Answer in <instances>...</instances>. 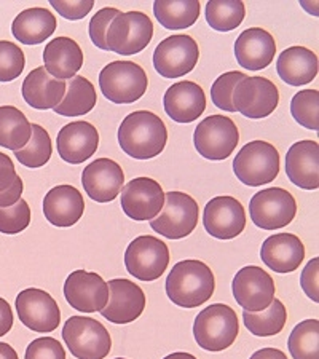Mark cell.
<instances>
[{
  "label": "cell",
  "instance_id": "1",
  "mask_svg": "<svg viewBox=\"0 0 319 359\" xmlns=\"http://www.w3.org/2000/svg\"><path fill=\"white\" fill-rule=\"evenodd\" d=\"M168 130L158 115L136 111L125 117L118 128L121 150L136 160L155 158L165 150Z\"/></svg>",
  "mask_w": 319,
  "mask_h": 359
},
{
  "label": "cell",
  "instance_id": "2",
  "mask_svg": "<svg viewBox=\"0 0 319 359\" xmlns=\"http://www.w3.org/2000/svg\"><path fill=\"white\" fill-rule=\"evenodd\" d=\"M216 289L212 270L201 260H181L166 278V294L181 309H196L212 297Z\"/></svg>",
  "mask_w": 319,
  "mask_h": 359
},
{
  "label": "cell",
  "instance_id": "3",
  "mask_svg": "<svg viewBox=\"0 0 319 359\" xmlns=\"http://www.w3.org/2000/svg\"><path fill=\"white\" fill-rule=\"evenodd\" d=\"M240 324L233 309L224 304H212L201 310L194 323V337L198 346L208 351H224L233 345Z\"/></svg>",
  "mask_w": 319,
  "mask_h": 359
},
{
  "label": "cell",
  "instance_id": "4",
  "mask_svg": "<svg viewBox=\"0 0 319 359\" xmlns=\"http://www.w3.org/2000/svg\"><path fill=\"white\" fill-rule=\"evenodd\" d=\"M238 181L249 187L270 184L280 175V154L273 144L265 141L247 142L233 160Z\"/></svg>",
  "mask_w": 319,
  "mask_h": 359
},
{
  "label": "cell",
  "instance_id": "5",
  "mask_svg": "<svg viewBox=\"0 0 319 359\" xmlns=\"http://www.w3.org/2000/svg\"><path fill=\"white\" fill-rule=\"evenodd\" d=\"M149 79L144 69L131 61H114L100 74L102 95L114 104H133L147 91Z\"/></svg>",
  "mask_w": 319,
  "mask_h": 359
},
{
  "label": "cell",
  "instance_id": "6",
  "mask_svg": "<svg viewBox=\"0 0 319 359\" xmlns=\"http://www.w3.org/2000/svg\"><path fill=\"white\" fill-rule=\"evenodd\" d=\"M62 339L77 359H104L112 350V339L104 324L86 316H71L62 327Z\"/></svg>",
  "mask_w": 319,
  "mask_h": 359
},
{
  "label": "cell",
  "instance_id": "7",
  "mask_svg": "<svg viewBox=\"0 0 319 359\" xmlns=\"http://www.w3.org/2000/svg\"><path fill=\"white\" fill-rule=\"evenodd\" d=\"M154 37V25L142 11H128L115 16L106 34L107 51L131 56L147 48Z\"/></svg>",
  "mask_w": 319,
  "mask_h": 359
},
{
  "label": "cell",
  "instance_id": "8",
  "mask_svg": "<svg viewBox=\"0 0 319 359\" xmlns=\"http://www.w3.org/2000/svg\"><path fill=\"white\" fill-rule=\"evenodd\" d=\"M198 217V203L189 194L168 192L163 210L150 221V227L168 240H182L195 230Z\"/></svg>",
  "mask_w": 319,
  "mask_h": 359
},
{
  "label": "cell",
  "instance_id": "9",
  "mask_svg": "<svg viewBox=\"0 0 319 359\" xmlns=\"http://www.w3.org/2000/svg\"><path fill=\"white\" fill-rule=\"evenodd\" d=\"M170 264V249L166 243L152 235H142L133 240L125 252L128 273L139 281H155L165 273Z\"/></svg>",
  "mask_w": 319,
  "mask_h": 359
},
{
  "label": "cell",
  "instance_id": "10",
  "mask_svg": "<svg viewBox=\"0 0 319 359\" xmlns=\"http://www.w3.org/2000/svg\"><path fill=\"white\" fill-rule=\"evenodd\" d=\"M297 201L294 195L281 187H270L255 194L249 203V216L255 227L280 230L294 221Z\"/></svg>",
  "mask_w": 319,
  "mask_h": 359
},
{
  "label": "cell",
  "instance_id": "11",
  "mask_svg": "<svg viewBox=\"0 0 319 359\" xmlns=\"http://www.w3.org/2000/svg\"><path fill=\"white\" fill-rule=\"evenodd\" d=\"M240 142L235 121L224 115H211L200 121L194 133L196 152L203 158L220 161L229 158Z\"/></svg>",
  "mask_w": 319,
  "mask_h": 359
},
{
  "label": "cell",
  "instance_id": "12",
  "mask_svg": "<svg viewBox=\"0 0 319 359\" xmlns=\"http://www.w3.org/2000/svg\"><path fill=\"white\" fill-rule=\"evenodd\" d=\"M200 48L190 36L166 37L161 40L154 53V66L163 79H181L198 65Z\"/></svg>",
  "mask_w": 319,
  "mask_h": 359
},
{
  "label": "cell",
  "instance_id": "13",
  "mask_svg": "<svg viewBox=\"0 0 319 359\" xmlns=\"http://www.w3.org/2000/svg\"><path fill=\"white\" fill-rule=\"evenodd\" d=\"M235 112L246 118H265L275 112L280 102L276 85L264 77H246L235 86L231 95Z\"/></svg>",
  "mask_w": 319,
  "mask_h": 359
},
{
  "label": "cell",
  "instance_id": "14",
  "mask_svg": "<svg viewBox=\"0 0 319 359\" xmlns=\"http://www.w3.org/2000/svg\"><path fill=\"white\" fill-rule=\"evenodd\" d=\"M231 291L236 304L249 313H259L269 309L273 302L276 287L275 281L265 270L255 265L241 269L233 278Z\"/></svg>",
  "mask_w": 319,
  "mask_h": 359
},
{
  "label": "cell",
  "instance_id": "15",
  "mask_svg": "<svg viewBox=\"0 0 319 359\" xmlns=\"http://www.w3.org/2000/svg\"><path fill=\"white\" fill-rule=\"evenodd\" d=\"M16 311L26 327L39 334H50L61 323V310L51 295L37 287L21 291L16 297Z\"/></svg>",
  "mask_w": 319,
  "mask_h": 359
},
{
  "label": "cell",
  "instance_id": "16",
  "mask_svg": "<svg viewBox=\"0 0 319 359\" xmlns=\"http://www.w3.org/2000/svg\"><path fill=\"white\" fill-rule=\"evenodd\" d=\"M121 210L133 221H152L163 210L165 192L150 177H136L121 190Z\"/></svg>",
  "mask_w": 319,
  "mask_h": 359
},
{
  "label": "cell",
  "instance_id": "17",
  "mask_svg": "<svg viewBox=\"0 0 319 359\" xmlns=\"http://www.w3.org/2000/svg\"><path fill=\"white\" fill-rule=\"evenodd\" d=\"M64 297L74 310L96 313L109 302V285L95 271L75 270L64 283Z\"/></svg>",
  "mask_w": 319,
  "mask_h": 359
},
{
  "label": "cell",
  "instance_id": "18",
  "mask_svg": "<svg viewBox=\"0 0 319 359\" xmlns=\"http://www.w3.org/2000/svg\"><path fill=\"white\" fill-rule=\"evenodd\" d=\"M203 225L217 240H233L246 227V211L233 196H216L205 208Z\"/></svg>",
  "mask_w": 319,
  "mask_h": 359
},
{
  "label": "cell",
  "instance_id": "19",
  "mask_svg": "<svg viewBox=\"0 0 319 359\" xmlns=\"http://www.w3.org/2000/svg\"><path fill=\"white\" fill-rule=\"evenodd\" d=\"M109 302L100 313L114 324H128L136 321L146 309V294L136 283L125 278L110 280Z\"/></svg>",
  "mask_w": 319,
  "mask_h": 359
},
{
  "label": "cell",
  "instance_id": "20",
  "mask_svg": "<svg viewBox=\"0 0 319 359\" xmlns=\"http://www.w3.org/2000/svg\"><path fill=\"white\" fill-rule=\"evenodd\" d=\"M85 194L97 203L114 201L125 184V172L117 161L110 158H97L85 168L82 172Z\"/></svg>",
  "mask_w": 319,
  "mask_h": 359
},
{
  "label": "cell",
  "instance_id": "21",
  "mask_svg": "<svg viewBox=\"0 0 319 359\" xmlns=\"http://www.w3.org/2000/svg\"><path fill=\"white\" fill-rule=\"evenodd\" d=\"M60 157L71 165H80L91 158L100 147V133L88 121H71L57 133Z\"/></svg>",
  "mask_w": 319,
  "mask_h": 359
},
{
  "label": "cell",
  "instance_id": "22",
  "mask_svg": "<svg viewBox=\"0 0 319 359\" xmlns=\"http://www.w3.org/2000/svg\"><path fill=\"white\" fill-rule=\"evenodd\" d=\"M163 107L171 120L177 123H191L205 112L206 95L198 83L182 80L168 88Z\"/></svg>",
  "mask_w": 319,
  "mask_h": 359
},
{
  "label": "cell",
  "instance_id": "23",
  "mask_svg": "<svg viewBox=\"0 0 319 359\" xmlns=\"http://www.w3.org/2000/svg\"><path fill=\"white\" fill-rule=\"evenodd\" d=\"M276 53L273 36L262 27H249L240 34L235 42L238 65L249 71H262L269 67Z\"/></svg>",
  "mask_w": 319,
  "mask_h": 359
},
{
  "label": "cell",
  "instance_id": "24",
  "mask_svg": "<svg viewBox=\"0 0 319 359\" xmlns=\"http://www.w3.org/2000/svg\"><path fill=\"white\" fill-rule=\"evenodd\" d=\"M260 259L276 273H291L305 259V246L297 235L275 233L269 236L260 248Z\"/></svg>",
  "mask_w": 319,
  "mask_h": 359
},
{
  "label": "cell",
  "instance_id": "25",
  "mask_svg": "<svg viewBox=\"0 0 319 359\" xmlns=\"http://www.w3.org/2000/svg\"><path fill=\"white\" fill-rule=\"evenodd\" d=\"M85 212L83 195L74 185H56L45 195V219L55 227H72L82 219Z\"/></svg>",
  "mask_w": 319,
  "mask_h": 359
},
{
  "label": "cell",
  "instance_id": "26",
  "mask_svg": "<svg viewBox=\"0 0 319 359\" xmlns=\"http://www.w3.org/2000/svg\"><path fill=\"white\" fill-rule=\"evenodd\" d=\"M286 175L294 185L304 190L319 187V144L316 141L295 142L286 155Z\"/></svg>",
  "mask_w": 319,
  "mask_h": 359
},
{
  "label": "cell",
  "instance_id": "27",
  "mask_svg": "<svg viewBox=\"0 0 319 359\" xmlns=\"http://www.w3.org/2000/svg\"><path fill=\"white\" fill-rule=\"evenodd\" d=\"M45 71L56 80H71L83 66V51L71 37L50 40L43 50Z\"/></svg>",
  "mask_w": 319,
  "mask_h": 359
},
{
  "label": "cell",
  "instance_id": "28",
  "mask_svg": "<svg viewBox=\"0 0 319 359\" xmlns=\"http://www.w3.org/2000/svg\"><path fill=\"white\" fill-rule=\"evenodd\" d=\"M66 88V82L51 77L42 66L27 74L21 91L29 106L39 111H48L62 101Z\"/></svg>",
  "mask_w": 319,
  "mask_h": 359
},
{
  "label": "cell",
  "instance_id": "29",
  "mask_svg": "<svg viewBox=\"0 0 319 359\" xmlns=\"http://www.w3.org/2000/svg\"><path fill=\"white\" fill-rule=\"evenodd\" d=\"M276 71L283 82L291 86H301L313 82L319 71L316 53L305 46H291L280 55Z\"/></svg>",
  "mask_w": 319,
  "mask_h": 359
},
{
  "label": "cell",
  "instance_id": "30",
  "mask_svg": "<svg viewBox=\"0 0 319 359\" xmlns=\"http://www.w3.org/2000/svg\"><path fill=\"white\" fill-rule=\"evenodd\" d=\"M56 16L42 7L27 8L16 16L11 32L16 40L25 45H39L50 39L56 31Z\"/></svg>",
  "mask_w": 319,
  "mask_h": 359
},
{
  "label": "cell",
  "instance_id": "31",
  "mask_svg": "<svg viewBox=\"0 0 319 359\" xmlns=\"http://www.w3.org/2000/svg\"><path fill=\"white\" fill-rule=\"evenodd\" d=\"M96 102L97 96L95 85L88 79L77 75L69 80L66 95L53 111L61 117H82L95 109Z\"/></svg>",
  "mask_w": 319,
  "mask_h": 359
},
{
  "label": "cell",
  "instance_id": "32",
  "mask_svg": "<svg viewBox=\"0 0 319 359\" xmlns=\"http://www.w3.org/2000/svg\"><path fill=\"white\" fill-rule=\"evenodd\" d=\"M201 4L196 0H156L154 13L165 29L179 31L191 27L198 20Z\"/></svg>",
  "mask_w": 319,
  "mask_h": 359
},
{
  "label": "cell",
  "instance_id": "33",
  "mask_svg": "<svg viewBox=\"0 0 319 359\" xmlns=\"http://www.w3.org/2000/svg\"><path fill=\"white\" fill-rule=\"evenodd\" d=\"M31 123L18 107H0V147L8 150H21L31 139Z\"/></svg>",
  "mask_w": 319,
  "mask_h": 359
},
{
  "label": "cell",
  "instance_id": "34",
  "mask_svg": "<svg viewBox=\"0 0 319 359\" xmlns=\"http://www.w3.org/2000/svg\"><path fill=\"white\" fill-rule=\"evenodd\" d=\"M243 321L247 331L257 337H271L280 334L287 321V310L281 300L273 299V302L259 313H243Z\"/></svg>",
  "mask_w": 319,
  "mask_h": 359
},
{
  "label": "cell",
  "instance_id": "35",
  "mask_svg": "<svg viewBox=\"0 0 319 359\" xmlns=\"http://www.w3.org/2000/svg\"><path fill=\"white\" fill-rule=\"evenodd\" d=\"M246 7L240 0H211L206 4V21L214 31L230 32L241 25Z\"/></svg>",
  "mask_w": 319,
  "mask_h": 359
},
{
  "label": "cell",
  "instance_id": "36",
  "mask_svg": "<svg viewBox=\"0 0 319 359\" xmlns=\"http://www.w3.org/2000/svg\"><path fill=\"white\" fill-rule=\"evenodd\" d=\"M292 359H319V321H300L287 340Z\"/></svg>",
  "mask_w": 319,
  "mask_h": 359
},
{
  "label": "cell",
  "instance_id": "37",
  "mask_svg": "<svg viewBox=\"0 0 319 359\" xmlns=\"http://www.w3.org/2000/svg\"><path fill=\"white\" fill-rule=\"evenodd\" d=\"M32 135L26 147L21 150H16L15 157L20 161L22 166L31 168V170H36V168H42L46 165L51 158V152H53V147H51V139L48 131L42 128L40 125H31Z\"/></svg>",
  "mask_w": 319,
  "mask_h": 359
},
{
  "label": "cell",
  "instance_id": "38",
  "mask_svg": "<svg viewBox=\"0 0 319 359\" xmlns=\"http://www.w3.org/2000/svg\"><path fill=\"white\" fill-rule=\"evenodd\" d=\"M291 114L300 126L319 130V93L318 90H304L295 93L291 101Z\"/></svg>",
  "mask_w": 319,
  "mask_h": 359
},
{
  "label": "cell",
  "instance_id": "39",
  "mask_svg": "<svg viewBox=\"0 0 319 359\" xmlns=\"http://www.w3.org/2000/svg\"><path fill=\"white\" fill-rule=\"evenodd\" d=\"M26 57L18 45L0 40V82H13L25 71Z\"/></svg>",
  "mask_w": 319,
  "mask_h": 359
},
{
  "label": "cell",
  "instance_id": "40",
  "mask_svg": "<svg viewBox=\"0 0 319 359\" xmlns=\"http://www.w3.org/2000/svg\"><path fill=\"white\" fill-rule=\"evenodd\" d=\"M247 75L238 71L225 72L216 79V82L211 86V100L216 107L225 112H235L233 102H231V95H233L235 86L246 79Z\"/></svg>",
  "mask_w": 319,
  "mask_h": 359
},
{
  "label": "cell",
  "instance_id": "41",
  "mask_svg": "<svg viewBox=\"0 0 319 359\" xmlns=\"http://www.w3.org/2000/svg\"><path fill=\"white\" fill-rule=\"evenodd\" d=\"M31 224V206L20 200L10 208H0V233L16 235L25 231Z\"/></svg>",
  "mask_w": 319,
  "mask_h": 359
},
{
  "label": "cell",
  "instance_id": "42",
  "mask_svg": "<svg viewBox=\"0 0 319 359\" xmlns=\"http://www.w3.org/2000/svg\"><path fill=\"white\" fill-rule=\"evenodd\" d=\"M118 13H120V10L112 8V7H106V8H101L91 18L90 26H88L90 39H91V42L95 43L100 50L107 51V43H106L107 29L110 26V22L114 21V18Z\"/></svg>",
  "mask_w": 319,
  "mask_h": 359
},
{
  "label": "cell",
  "instance_id": "43",
  "mask_svg": "<svg viewBox=\"0 0 319 359\" xmlns=\"http://www.w3.org/2000/svg\"><path fill=\"white\" fill-rule=\"evenodd\" d=\"M25 359H66V351L56 339L40 337L29 344Z\"/></svg>",
  "mask_w": 319,
  "mask_h": 359
},
{
  "label": "cell",
  "instance_id": "44",
  "mask_svg": "<svg viewBox=\"0 0 319 359\" xmlns=\"http://www.w3.org/2000/svg\"><path fill=\"white\" fill-rule=\"evenodd\" d=\"M50 5L53 7L57 15H61L62 18L77 21L83 20L86 15L90 13L95 7L93 0H77V2H67V0H50Z\"/></svg>",
  "mask_w": 319,
  "mask_h": 359
},
{
  "label": "cell",
  "instance_id": "45",
  "mask_svg": "<svg viewBox=\"0 0 319 359\" xmlns=\"http://www.w3.org/2000/svg\"><path fill=\"white\" fill-rule=\"evenodd\" d=\"M300 286L313 302H319V259H311L301 270Z\"/></svg>",
  "mask_w": 319,
  "mask_h": 359
},
{
  "label": "cell",
  "instance_id": "46",
  "mask_svg": "<svg viewBox=\"0 0 319 359\" xmlns=\"http://www.w3.org/2000/svg\"><path fill=\"white\" fill-rule=\"evenodd\" d=\"M18 177L15 170V165L8 155L0 152V192L7 190L15 179Z\"/></svg>",
  "mask_w": 319,
  "mask_h": 359
},
{
  "label": "cell",
  "instance_id": "47",
  "mask_svg": "<svg viewBox=\"0 0 319 359\" xmlns=\"http://www.w3.org/2000/svg\"><path fill=\"white\" fill-rule=\"evenodd\" d=\"M22 190H25V184H22V179L18 176L7 190L0 192V208H10L16 205L21 200Z\"/></svg>",
  "mask_w": 319,
  "mask_h": 359
},
{
  "label": "cell",
  "instance_id": "48",
  "mask_svg": "<svg viewBox=\"0 0 319 359\" xmlns=\"http://www.w3.org/2000/svg\"><path fill=\"white\" fill-rule=\"evenodd\" d=\"M13 327V311L5 299L0 297V337L7 335Z\"/></svg>",
  "mask_w": 319,
  "mask_h": 359
},
{
  "label": "cell",
  "instance_id": "49",
  "mask_svg": "<svg viewBox=\"0 0 319 359\" xmlns=\"http://www.w3.org/2000/svg\"><path fill=\"white\" fill-rule=\"evenodd\" d=\"M249 359H287V356L278 348H262L255 351Z\"/></svg>",
  "mask_w": 319,
  "mask_h": 359
},
{
  "label": "cell",
  "instance_id": "50",
  "mask_svg": "<svg viewBox=\"0 0 319 359\" xmlns=\"http://www.w3.org/2000/svg\"><path fill=\"white\" fill-rule=\"evenodd\" d=\"M0 359H20L18 353L15 351L13 346H10L8 344H4L0 341Z\"/></svg>",
  "mask_w": 319,
  "mask_h": 359
},
{
  "label": "cell",
  "instance_id": "51",
  "mask_svg": "<svg viewBox=\"0 0 319 359\" xmlns=\"http://www.w3.org/2000/svg\"><path fill=\"white\" fill-rule=\"evenodd\" d=\"M163 359H196L194 355H190V353H184V351H176V353H171V355H168Z\"/></svg>",
  "mask_w": 319,
  "mask_h": 359
},
{
  "label": "cell",
  "instance_id": "52",
  "mask_svg": "<svg viewBox=\"0 0 319 359\" xmlns=\"http://www.w3.org/2000/svg\"><path fill=\"white\" fill-rule=\"evenodd\" d=\"M115 359H126V358H115Z\"/></svg>",
  "mask_w": 319,
  "mask_h": 359
}]
</instances>
